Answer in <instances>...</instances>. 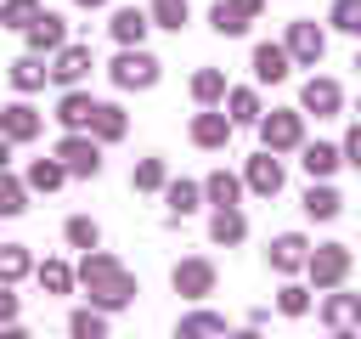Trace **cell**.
Listing matches in <instances>:
<instances>
[{
    "mask_svg": "<svg viewBox=\"0 0 361 339\" xmlns=\"http://www.w3.org/2000/svg\"><path fill=\"white\" fill-rule=\"evenodd\" d=\"M79 282H85V288H90V299H102V305H130V299H135V282H130V271H124L118 260L96 254V249H85Z\"/></svg>",
    "mask_w": 361,
    "mask_h": 339,
    "instance_id": "obj_1",
    "label": "cell"
},
{
    "mask_svg": "<svg viewBox=\"0 0 361 339\" xmlns=\"http://www.w3.org/2000/svg\"><path fill=\"white\" fill-rule=\"evenodd\" d=\"M113 85H118V90H147V85H158V62H152L141 45H135V51L124 45L118 62H113Z\"/></svg>",
    "mask_w": 361,
    "mask_h": 339,
    "instance_id": "obj_2",
    "label": "cell"
},
{
    "mask_svg": "<svg viewBox=\"0 0 361 339\" xmlns=\"http://www.w3.org/2000/svg\"><path fill=\"white\" fill-rule=\"evenodd\" d=\"M56 164H62L68 175H96V170H102V153H96V141H85V136L73 130V136L56 141Z\"/></svg>",
    "mask_w": 361,
    "mask_h": 339,
    "instance_id": "obj_3",
    "label": "cell"
},
{
    "mask_svg": "<svg viewBox=\"0 0 361 339\" xmlns=\"http://www.w3.org/2000/svg\"><path fill=\"white\" fill-rule=\"evenodd\" d=\"M322 28L316 23H288V56L293 62H305V68H316V56H322Z\"/></svg>",
    "mask_w": 361,
    "mask_h": 339,
    "instance_id": "obj_4",
    "label": "cell"
},
{
    "mask_svg": "<svg viewBox=\"0 0 361 339\" xmlns=\"http://www.w3.org/2000/svg\"><path fill=\"white\" fill-rule=\"evenodd\" d=\"M85 73H90V45H56L51 79H56V85H79Z\"/></svg>",
    "mask_w": 361,
    "mask_h": 339,
    "instance_id": "obj_5",
    "label": "cell"
},
{
    "mask_svg": "<svg viewBox=\"0 0 361 339\" xmlns=\"http://www.w3.org/2000/svg\"><path fill=\"white\" fill-rule=\"evenodd\" d=\"M0 136H6V141H34V136H39V113H34L28 102L0 107Z\"/></svg>",
    "mask_w": 361,
    "mask_h": 339,
    "instance_id": "obj_6",
    "label": "cell"
},
{
    "mask_svg": "<svg viewBox=\"0 0 361 339\" xmlns=\"http://www.w3.org/2000/svg\"><path fill=\"white\" fill-rule=\"evenodd\" d=\"M259 136H265V147L271 153H288V147H299V113H271V119H259Z\"/></svg>",
    "mask_w": 361,
    "mask_h": 339,
    "instance_id": "obj_7",
    "label": "cell"
},
{
    "mask_svg": "<svg viewBox=\"0 0 361 339\" xmlns=\"http://www.w3.org/2000/svg\"><path fill=\"white\" fill-rule=\"evenodd\" d=\"M305 266H310V277H316V288H322V282H338V277L350 271V249H338V243H327V249H316V254H305Z\"/></svg>",
    "mask_w": 361,
    "mask_h": 339,
    "instance_id": "obj_8",
    "label": "cell"
},
{
    "mask_svg": "<svg viewBox=\"0 0 361 339\" xmlns=\"http://www.w3.org/2000/svg\"><path fill=\"white\" fill-rule=\"evenodd\" d=\"M254 17H259V0H220L209 23H214V34H243Z\"/></svg>",
    "mask_w": 361,
    "mask_h": 339,
    "instance_id": "obj_9",
    "label": "cell"
},
{
    "mask_svg": "<svg viewBox=\"0 0 361 339\" xmlns=\"http://www.w3.org/2000/svg\"><path fill=\"white\" fill-rule=\"evenodd\" d=\"M68 40V23L56 17V11H34V23H28V51H56Z\"/></svg>",
    "mask_w": 361,
    "mask_h": 339,
    "instance_id": "obj_10",
    "label": "cell"
},
{
    "mask_svg": "<svg viewBox=\"0 0 361 339\" xmlns=\"http://www.w3.org/2000/svg\"><path fill=\"white\" fill-rule=\"evenodd\" d=\"M209 288H214V266H209V260H180V266H175V294L203 299Z\"/></svg>",
    "mask_w": 361,
    "mask_h": 339,
    "instance_id": "obj_11",
    "label": "cell"
},
{
    "mask_svg": "<svg viewBox=\"0 0 361 339\" xmlns=\"http://www.w3.org/2000/svg\"><path fill=\"white\" fill-rule=\"evenodd\" d=\"M248 186H254V192H265V198H271V192H282V164H276V153H271V147L248 158Z\"/></svg>",
    "mask_w": 361,
    "mask_h": 339,
    "instance_id": "obj_12",
    "label": "cell"
},
{
    "mask_svg": "<svg viewBox=\"0 0 361 339\" xmlns=\"http://www.w3.org/2000/svg\"><path fill=\"white\" fill-rule=\"evenodd\" d=\"M305 249H310V243H305L299 232H282V237L265 249V260H271L276 271H299V266H305Z\"/></svg>",
    "mask_w": 361,
    "mask_h": 339,
    "instance_id": "obj_13",
    "label": "cell"
},
{
    "mask_svg": "<svg viewBox=\"0 0 361 339\" xmlns=\"http://www.w3.org/2000/svg\"><path fill=\"white\" fill-rule=\"evenodd\" d=\"M226 136H231V113H197L192 119V141L197 147H226Z\"/></svg>",
    "mask_w": 361,
    "mask_h": 339,
    "instance_id": "obj_14",
    "label": "cell"
},
{
    "mask_svg": "<svg viewBox=\"0 0 361 339\" xmlns=\"http://www.w3.org/2000/svg\"><path fill=\"white\" fill-rule=\"evenodd\" d=\"M288 62H293L288 45H254V73H259V79H271V85L288 79Z\"/></svg>",
    "mask_w": 361,
    "mask_h": 339,
    "instance_id": "obj_15",
    "label": "cell"
},
{
    "mask_svg": "<svg viewBox=\"0 0 361 339\" xmlns=\"http://www.w3.org/2000/svg\"><path fill=\"white\" fill-rule=\"evenodd\" d=\"M243 232H248V220L237 215V203H220L214 220H209V237L214 243H243Z\"/></svg>",
    "mask_w": 361,
    "mask_h": 339,
    "instance_id": "obj_16",
    "label": "cell"
},
{
    "mask_svg": "<svg viewBox=\"0 0 361 339\" xmlns=\"http://www.w3.org/2000/svg\"><path fill=\"white\" fill-rule=\"evenodd\" d=\"M45 79H51V68L39 62V51H28V56L11 62V85H17V90H39Z\"/></svg>",
    "mask_w": 361,
    "mask_h": 339,
    "instance_id": "obj_17",
    "label": "cell"
},
{
    "mask_svg": "<svg viewBox=\"0 0 361 339\" xmlns=\"http://www.w3.org/2000/svg\"><path fill=\"white\" fill-rule=\"evenodd\" d=\"M322 316H327V328H338V333H344V328H355V322H361V299H355V294H333V299L322 305Z\"/></svg>",
    "mask_w": 361,
    "mask_h": 339,
    "instance_id": "obj_18",
    "label": "cell"
},
{
    "mask_svg": "<svg viewBox=\"0 0 361 339\" xmlns=\"http://www.w3.org/2000/svg\"><path fill=\"white\" fill-rule=\"evenodd\" d=\"M141 34H147V17H141L135 6H118V11H113V40H118V45H141Z\"/></svg>",
    "mask_w": 361,
    "mask_h": 339,
    "instance_id": "obj_19",
    "label": "cell"
},
{
    "mask_svg": "<svg viewBox=\"0 0 361 339\" xmlns=\"http://www.w3.org/2000/svg\"><path fill=\"white\" fill-rule=\"evenodd\" d=\"M305 107H310L316 119L338 113V85H333V79H310V85H305Z\"/></svg>",
    "mask_w": 361,
    "mask_h": 339,
    "instance_id": "obj_20",
    "label": "cell"
},
{
    "mask_svg": "<svg viewBox=\"0 0 361 339\" xmlns=\"http://www.w3.org/2000/svg\"><path fill=\"white\" fill-rule=\"evenodd\" d=\"M90 107H96V102H90L85 90H68V96H62V107H56V119H62L68 130H85V124H90Z\"/></svg>",
    "mask_w": 361,
    "mask_h": 339,
    "instance_id": "obj_21",
    "label": "cell"
},
{
    "mask_svg": "<svg viewBox=\"0 0 361 339\" xmlns=\"http://www.w3.org/2000/svg\"><path fill=\"white\" fill-rule=\"evenodd\" d=\"M90 130H96L102 141H118V136H124V113H118L113 102H96V107H90Z\"/></svg>",
    "mask_w": 361,
    "mask_h": 339,
    "instance_id": "obj_22",
    "label": "cell"
},
{
    "mask_svg": "<svg viewBox=\"0 0 361 339\" xmlns=\"http://www.w3.org/2000/svg\"><path fill=\"white\" fill-rule=\"evenodd\" d=\"M338 209H344V198H338L333 186H310V192H305V215H310V220H333Z\"/></svg>",
    "mask_w": 361,
    "mask_h": 339,
    "instance_id": "obj_23",
    "label": "cell"
},
{
    "mask_svg": "<svg viewBox=\"0 0 361 339\" xmlns=\"http://www.w3.org/2000/svg\"><path fill=\"white\" fill-rule=\"evenodd\" d=\"M28 271H34L28 249H23V243H0V282H17V277H28Z\"/></svg>",
    "mask_w": 361,
    "mask_h": 339,
    "instance_id": "obj_24",
    "label": "cell"
},
{
    "mask_svg": "<svg viewBox=\"0 0 361 339\" xmlns=\"http://www.w3.org/2000/svg\"><path fill=\"white\" fill-rule=\"evenodd\" d=\"M164 198H169V220H180V215H192V209H197L203 186H192V181H175V186H164Z\"/></svg>",
    "mask_w": 361,
    "mask_h": 339,
    "instance_id": "obj_25",
    "label": "cell"
},
{
    "mask_svg": "<svg viewBox=\"0 0 361 339\" xmlns=\"http://www.w3.org/2000/svg\"><path fill=\"white\" fill-rule=\"evenodd\" d=\"M192 96H197V102H220V96H226V73H220V68L192 73Z\"/></svg>",
    "mask_w": 361,
    "mask_h": 339,
    "instance_id": "obj_26",
    "label": "cell"
},
{
    "mask_svg": "<svg viewBox=\"0 0 361 339\" xmlns=\"http://www.w3.org/2000/svg\"><path fill=\"white\" fill-rule=\"evenodd\" d=\"M299 164H305L310 175H333V170H338V147H322V141H316V147H305Z\"/></svg>",
    "mask_w": 361,
    "mask_h": 339,
    "instance_id": "obj_27",
    "label": "cell"
},
{
    "mask_svg": "<svg viewBox=\"0 0 361 339\" xmlns=\"http://www.w3.org/2000/svg\"><path fill=\"white\" fill-rule=\"evenodd\" d=\"M62 175H68V170H62L56 158H39V164L28 170V186H39V192H56V186H62Z\"/></svg>",
    "mask_w": 361,
    "mask_h": 339,
    "instance_id": "obj_28",
    "label": "cell"
},
{
    "mask_svg": "<svg viewBox=\"0 0 361 339\" xmlns=\"http://www.w3.org/2000/svg\"><path fill=\"white\" fill-rule=\"evenodd\" d=\"M39 282H45V294H68V288H73V271H68L62 260H45V266H39Z\"/></svg>",
    "mask_w": 361,
    "mask_h": 339,
    "instance_id": "obj_29",
    "label": "cell"
},
{
    "mask_svg": "<svg viewBox=\"0 0 361 339\" xmlns=\"http://www.w3.org/2000/svg\"><path fill=\"white\" fill-rule=\"evenodd\" d=\"M259 119V96L254 90H231V124H254Z\"/></svg>",
    "mask_w": 361,
    "mask_h": 339,
    "instance_id": "obj_30",
    "label": "cell"
},
{
    "mask_svg": "<svg viewBox=\"0 0 361 339\" xmlns=\"http://www.w3.org/2000/svg\"><path fill=\"white\" fill-rule=\"evenodd\" d=\"M130 181H135V186H141V192H158V186H164V158H141V164H135V175H130Z\"/></svg>",
    "mask_w": 361,
    "mask_h": 339,
    "instance_id": "obj_31",
    "label": "cell"
},
{
    "mask_svg": "<svg viewBox=\"0 0 361 339\" xmlns=\"http://www.w3.org/2000/svg\"><path fill=\"white\" fill-rule=\"evenodd\" d=\"M203 192H209V203H237V175H226V170H220V175H209V181H203Z\"/></svg>",
    "mask_w": 361,
    "mask_h": 339,
    "instance_id": "obj_32",
    "label": "cell"
},
{
    "mask_svg": "<svg viewBox=\"0 0 361 339\" xmlns=\"http://www.w3.org/2000/svg\"><path fill=\"white\" fill-rule=\"evenodd\" d=\"M68 243H73V249H96V243H102V232H96V220H85V215H73V220H68Z\"/></svg>",
    "mask_w": 361,
    "mask_h": 339,
    "instance_id": "obj_33",
    "label": "cell"
},
{
    "mask_svg": "<svg viewBox=\"0 0 361 339\" xmlns=\"http://www.w3.org/2000/svg\"><path fill=\"white\" fill-rule=\"evenodd\" d=\"M34 11H39V0H6V6H0V23L28 28V23H34Z\"/></svg>",
    "mask_w": 361,
    "mask_h": 339,
    "instance_id": "obj_34",
    "label": "cell"
},
{
    "mask_svg": "<svg viewBox=\"0 0 361 339\" xmlns=\"http://www.w3.org/2000/svg\"><path fill=\"white\" fill-rule=\"evenodd\" d=\"M23 209H28V198H23V186H17V181H11L6 170H0V215H23Z\"/></svg>",
    "mask_w": 361,
    "mask_h": 339,
    "instance_id": "obj_35",
    "label": "cell"
},
{
    "mask_svg": "<svg viewBox=\"0 0 361 339\" xmlns=\"http://www.w3.org/2000/svg\"><path fill=\"white\" fill-rule=\"evenodd\" d=\"M333 23L344 34H361V0H333Z\"/></svg>",
    "mask_w": 361,
    "mask_h": 339,
    "instance_id": "obj_36",
    "label": "cell"
},
{
    "mask_svg": "<svg viewBox=\"0 0 361 339\" xmlns=\"http://www.w3.org/2000/svg\"><path fill=\"white\" fill-rule=\"evenodd\" d=\"M152 17H158V28H180L186 23V0H152Z\"/></svg>",
    "mask_w": 361,
    "mask_h": 339,
    "instance_id": "obj_37",
    "label": "cell"
},
{
    "mask_svg": "<svg viewBox=\"0 0 361 339\" xmlns=\"http://www.w3.org/2000/svg\"><path fill=\"white\" fill-rule=\"evenodd\" d=\"M276 305H282V316H305V311H310V294H305V288H282Z\"/></svg>",
    "mask_w": 361,
    "mask_h": 339,
    "instance_id": "obj_38",
    "label": "cell"
},
{
    "mask_svg": "<svg viewBox=\"0 0 361 339\" xmlns=\"http://www.w3.org/2000/svg\"><path fill=\"white\" fill-rule=\"evenodd\" d=\"M68 328H73V333H79V339H96V333H102V328H107V322H102V316H96V311H73V316H68Z\"/></svg>",
    "mask_w": 361,
    "mask_h": 339,
    "instance_id": "obj_39",
    "label": "cell"
},
{
    "mask_svg": "<svg viewBox=\"0 0 361 339\" xmlns=\"http://www.w3.org/2000/svg\"><path fill=\"white\" fill-rule=\"evenodd\" d=\"M220 328H226V316H214V311H197L180 322V333H220Z\"/></svg>",
    "mask_w": 361,
    "mask_h": 339,
    "instance_id": "obj_40",
    "label": "cell"
},
{
    "mask_svg": "<svg viewBox=\"0 0 361 339\" xmlns=\"http://www.w3.org/2000/svg\"><path fill=\"white\" fill-rule=\"evenodd\" d=\"M0 322H17V294L0 282Z\"/></svg>",
    "mask_w": 361,
    "mask_h": 339,
    "instance_id": "obj_41",
    "label": "cell"
},
{
    "mask_svg": "<svg viewBox=\"0 0 361 339\" xmlns=\"http://www.w3.org/2000/svg\"><path fill=\"white\" fill-rule=\"evenodd\" d=\"M344 164H355V170H361V124H355V130H350V141H344Z\"/></svg>",
    "mask_w": 361,
    "mask_h": 339,
    "instance_id": "obj_42",
    "label": "cell"
},
{
    "mask_svg": "<svg viewBox=\"0 0 361 339\" xmlns=\"http://www.w3.org/2000/svg\"><path fill=\"white\" fill-rule=\"evenodd\" d=\"M6 164H11V141L0 136V170H6Z\"/></svg>",
    "mask_w": 361,
    "mask_h": 339,
    "instance_id": "obj_43",
    "label": "cell"
},
{
    "mask_svg": "<svg viewBox=\"0 0 361 339\" xmlns=\"http://www.w3.org/2000/svg\"><path fill=\"white\" fill-rule=\"evenodd\" d=\"M79 6H102V0H79Z\"/></svg>",
    "mask_w": 361,
    "mask_h": 339,
    "instance_id": "obj_44",
    "label": "cell"
},
{
    "mask_svg": "<svg viewBox=\"0 0 361 339\" xmlns=\"http://www.w3.org/2000/svg\"><path fill=\"white\" fill-rule=\"evenodd\" d=\"M355 68H361V56H355Z\"/></svg>",
    "mask_w": 361,
    "mask_h": 339,
    "instance_id": "obj_45",
    "label": "cell"
}]
</instances>
